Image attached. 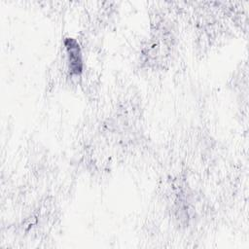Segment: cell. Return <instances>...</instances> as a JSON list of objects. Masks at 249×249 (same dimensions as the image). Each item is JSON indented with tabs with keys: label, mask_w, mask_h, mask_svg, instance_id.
I'll return each instance as SVG.
<instances>
[{
	"label": "cell",
	"mask_w": 249,
	"mask_h": 249,
	"mask_svg": "<svg viewBox=\"0 0 249 249\" xmlns=\"http://www.w3.org/2000/svg\"><path fill=\"white\" fill-rule=\"evenodd\" d=\"M68 44L66 45L67 53L70 61V68L72 71L79 73L82 70V59L79 45L73 39H67Z\"/></svg>",
	"instance_id": "6da1fadb"
}]
</instances>
